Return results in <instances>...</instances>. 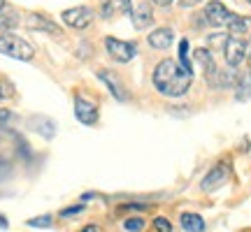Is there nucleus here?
Wrapping results in <instances>:
<instances>
[{
  "mask_svg": "<svg viewBox=\"0 0 251 232\" xmlns=\"http://www.w3.org/2000/svg\"><path fill=\"white\" fill-rule=\"evenodd\" d=\"M112 12H114V0H102V2H100V17L109 19Z\"/></svg>",
  "mask_w": 251,
  "mask_h": 232,
  "instance_id": "22",
  "label": "nucleus"
},
{
  "mask_svg": "<svg viewBox=\"0 0 251 232\" xmlns=\"http://www.w3.org/2000/svg\"><path fill=\"white\" fill-rule=\"evenodd\" d=\"M228 177H230V165L228 162H219L216 167H212V170L205 174V179H202V190L205 193H214L216 188H221L228 181Z\"/></svg>",
  "mask_w": 251,
  "mask_h": 232,
  "instance_id": "8",
  "label": "nucleus"
},
{
  "mask_svg": "<svg viewBox=\"0 0 251 232\" xmlns=\"http://www.w3.org/2000/svg\"><path fill=\"white\" fill-rule=\"evenodd\" d=\"M26 26L30 30H45V33H51V35H63L61 26H56L54 21L49 17H45V14H28Z\"/></svg>",
  "mask_w": 251,
  "mask_h": 232,
  "instance_id": "10",
  "label": "nucleus"
},
{
  "mask_svg": "<svg viewBox=\"0 0 251 232\" xmlns=\"http://www.w3.org/2000/svg\"><path fill=\"white\" fill-rule=\"evenodd\" d=\"M179 68L188 74H193V65H191V58H188V42L181 40L179 42Z\"/></svg>",
  "mask_w": 251,
  "mask_h": 232,
  "instance_id": "17",
  "label": "nucleus"
},
{
  "mask_svg": "<svg viewBox=\"0 0 251 232\" xmlns=\"http://www.w3.org/2000/svg\"><path fill=\"white\" fill-rule=\"evenodd\" d=\"M114 9L124 12V14H130L133 12V0H114Z\"/></svg>",
  "mask_w": 251,
  "mask_h": 232,
  "instance_id": "23",
  "label": "nucleus"
},
{
  "mask_svg": "<svg viewBox=\"0 0 251 232\" xmlns=\"http://www.w3.org/2000/svg\"><path fill=\"white\" fill-rule=\"evenodd\" d=\"M81 232H100V228H98V225H86Z\"/></svg>",
  "mask_w": 251,
  "mask_h": 232,
  "instance_id": "30",
  "label": "nucleus"
},
{
  "mask_svg": "<svg viewBox=\"0 0 251 232\" xmlns=\"http://www.w3.org/2000/svg\"><path fill=\"white\" fill-rule=\"evenodd\" d=\"M249 26H251L249 19L235 14V17L230 19V23H228V30H230V35H244V33L249 30Z\"/></svg>",
  "mask_w": 251,
  "mask_h": 232,
  "instance_id": "15",
  "label": "nucleus"
},
{
  "mask_svg": "<svg viewBox=\"0 0 251 232\" xmlns=\"http://www.w3.org/2000/svg\"><path fill=\"white\" fill-rule=\"evenodd\" d=\"M196 61L202 65V70H205V72L209 70V68H214V65H216L214 58H212V54H209L207 49H198V51H196Z\"/></svg>",
  "mask_w": 251,
  "mask_h": 232,
  "instance_id": "19",
  "label": "nucleus"
},
{
  "mask_svg": "<svg viewBox=\"0 0 251 232\" xmlns=\"http://www.w3.org/2000/svg\"><path fill=\"white\" fill-rule=\"evenodd\" d=\"M105 46H107V54L117 63H130L135 58V54H137L133 42H124V40H117V37H107Z\"/></svg>",
  "mask_w": 251,
  "mask_h": 232,
  "instance_id": "5",
  "label": "nucleus"
},
{
  "mask_svg": "<svg viewBox=\"0 0 251 232\" xmlns=\"http://www.w3.org/2000/svg\"><path fill=\"white\" fill-rule=\"evenodd\" d=\"M61 17H63V23H65V26L77 28V30H84V28L91 26V21H93V9L79 5V7L65 9Z\"/></svg>",
  "mask_w": 251,
  "mask_h": 232,
  "instance_id": "6",
  "label": "nucleus"
},
{
  "mask_svg": "<svg viewBox=\"0 0 251 232\" xmlns=\"http://www.w3.org/2000/svg\"><path fill=\"white\" fill-rule=\"evenodd\" d=\"M84 209H86V205H84V202H81V205H75V207H68V209H63V211H61V216H63V218H68V216L81 214V211H84Z\"/></svg>",
  "mask_w": 251,
  "mask_h": 232,
  "instance_id": "24",
  "label": "nucleus"
},
{
  "mask_svg": "<svg viewBox=\"0 0 251 232\" xmlns=\"http://www.w3.org/2000/svg\"><path fill=\"white\" fill-rule=\"evenodd\" d=\"M153 230L156 232H172V225L165 216H156V218H153Z\"/></svg>",
  "mask_w": 251,
  "mask_h": 232,
  "instance_id": "20",
  "label": "nucleus"
},
{
  "mask_svg": "<svg viewBox=\"0 0 251 232\" xmlns=\"http://www.w3.org/2000/svg\"><path fill=\"white\" fill-rule=\"evenodd\" d=\"M0 54L17 58V61H33L35 49L24 37L14 35V33H0Z\"/></svg>",
  "mask_w": 251,
  "mask_h": 232,
  "instance_id": "2",
  "label": "nucleus"
},
{
  "mask_svg": "<svg viewBox=\"0 0 251 232\" xmlns=\"http://www.w3.org/2000/svg\"><path fill=\"white\" fill-rule=\"evenodd\" d=\"M224 58H226V65L235 70V68H240L247 58V40L242 35H228L224 45Z\"/></svg>",
  "mask_w": 251,
  "mask_h": 232,
  "instance_id": "3",
  "label": "nucleus"
},
{
  "mask_svg": "<svg viewBox=\"0 0 251 232\" xmlns=\"http://www.w3.org/2000/svg\"><path fill=\"white\" fill-rule=\"evenodd\" d=\"M172 2H175V0H153V5H158V7H168Z\"/></svg>",
  "mask_w": 251,
  "mask_h": 232,
  "instance_id": "28",
  "label": "nucleus"
},
{
  "mask_svg": "<svg viewBox=\"0 0 251 232\" xmlns=\"http://www.w3.org/2000/svg\"><path fill=\"white\" fill-rule=\"evenodd\" d=\"M9 95H12V91H9V89H5V84H2V81H0V100L9 98Z\"/></svg>",
  "mask_w": 251,
  "mask_h": 232,
  "instance_id": "27",
  "label": "nucleus"
},
{
  "mask_svg": "<svg viewBox=\"0 0 251 232\" xmlns=\"http://www.w3.org/2000/svg\"><path fill=\"white\" fill-rule=\"evenodd\" d=\"M172 42H175V33H172V28H168V26L156 28V30H151V35H149V45H151L153 49H168Z\"/></svg>",
  "mask_w": 251,
  "mask_h": 232,
  "instance_id": "12",
  "label": "nucleus"
},
{
  "mask_svg": "<svg viewBox=\"0 0 251 232\" xmlns=\"http://www.w3.org/2000/svg\"><path fill=\"white\" fill-rule=\"evenodd\" d=\"M9 228V223H7V218H5V216L0 214V230H7Z\"/></svg>",
  "mask_w": 251,
  "mask_h": 232,
  "instance_id": "29",
  "label": "nucleus"
},
{
  "mask_svg": "<svg viewBox=\"0 0 251 232\" xmlns=\"http://www.w3.org/2000/svg\"><path fill=\"white\" fill-rule=\"evenodd\" d=\"M247 2H249V5H251V0H247Z\"/></svg>",
  "mask_w": 251,
  "mask_h": 232,
  "instance_id": "33",
  "label": "nucleus"
},
{
  "mask_svg": "<svg viewBox=\"0 0 251 232\" xmlns=\"http://www.w3.org/2000/svg\"><path fill=\"white\" fill-rule=\"evenodd\" d=\"M2 9H5V0H0V12H2Z\"/></svg>",
  "mask_w": 251,
  "mask_h": 232,
  "instance_id": "31",
  "label": "nucleus"
},
{
  "mask_svg": "<svg viewBox=\"0 0 251 232\" xmlns=\"http://www.w3.org/2000/svg\"><path fill=\"white\" fill-rule=\"evenodd\" d=\"M130 17H133V26L135 28H147L153 23V14H151V5L149 2H140V5H135L133 12H130Z\"/></svg>",
  "mask_w": 251,
  "mask_h": 232,
  "instance_id": "11",
  "label": "nucleus"
},
{
  "mask_svg": "<svg viewBox=\"0 0 251 232\" xmlns=\"http://www.w3.org/2000/svg\"><path fill=\"white\" fill-rule=\"evenodd\" d=\"M144 218L142 216H133V218H126L124 221V230L126 232H142L144 230Z\"/></svg>",
  "mask_w": 251,
  "mask_h": 232,
  "instance_id": "18",
  "label": "nucleus"
},
{
  "mask_svg": "<svg viewBox=\"0 0 251 232\" xmlns=\"http://www.w3.org/2000/svg\"><path fill=\"white\" fill-rule=\"evenodd\" d=\"M179 2V7H196L200 0H177Z\"/></svg>",
  "mask_w": 251,
  "mask_h": 232,
  "instance_id": "26",
  "label": "nucleus"
},
{
  "mask_svg": "<svg viewBox=\"0 0 251 232\" xmlns=\"http://www.w3.org/2000/svg\"><path fill=\"white\" fill-rule=\"evenodd\" d=\"M249 98H251V70L237 74V81H235V100L244 102Z\"/></svg>",
  "mask_w": 251,
  "mask_h": 232,
  "instance_id": "13",
  "label": "nucleus"
},
{
  "mask_svg": "<svg viewBox=\"0 0 251 232\" xmlns=\"http://www.w3.org/2000/svg\"><path fill=\"white\" fill-rule=\"evenodd\" d=\"M202 17H205V21L209 23V26L221 28V26H228V23H230V19H233L235 14L228 7H226L224 2L212 0V2H207L205 12H202Z\"/></svg>",
  "mask_w": 251,
  "mask_h": 232,
  "instance_id": "4",
  "label": "nucleus"
},
{
  "mask_svg": "<svg viewBox=\"0 0 251 232\" xmlns=\"http://www.w3.org/2000/svg\"><path fill=\"white\" fill-rule=\"evenodd\" d=\"M75 116L84 125H96L98 123V105L84 95H75Z\"/></svg>",
  "mask_w": 251,
  "mask_h": 232,
  "instance_id": "7",
  "label": "nucleus"
},
{
  "mask_svg": "<svg viewBox=\"0 0 251 232\" xmlns=\"http://www.w3.org/2000/svg\"><path fill=\"white\" fill-rule=\"evenodd\" d=\"M98 74V79L105 84L109 89V93L114 95V98L119 100V102H124L126 100V93H124V81L119 79V74L117 72H112V70H98L96 72Z\"/></svg>",
  "mask_w": 251,
  "mask_h": 232,
  "instance_id": "9",
  "label": "nucleus"
},
{
  "mask_svg": "<svg viewBox=\"0 0 251 232\" xmlns=\"http://www.w3.org/2000/svg\"><path fill=\"white\" fill-rule=\"evenodd\" d=\"M247 56H249V61H251V51H249V54H247Z\"/></svg>",
  "mask_w": 251,
  "mask_h": 232,
  "instance_id": "32",
  "label": "nucleus"
},
{
  "mask_svg": "<svg viewBox=\"0 0 251 232\" xmlns=\"http://www.w3.org/2000/svg\"><path fill=\"white\" fill-rule=\"evenodd\" d=\"M26 223L30 228H51V216H35V218H30Z\"/></svg>",
  "mask_w": 251,
  "mask_h": 232,
  "instance_id": "21",
  "label": "nucleus"
},
{
  "mask_svg": "<svg viewBox=\"0 0 251 232\" xmlns=\"http://www.w3.org/2000/svg\"><path fill=\"white\" fill-rule=\"evenodd\" d=\"M179 223L186 232H202L205 230V221L200 214H191V211H184L179 216Z\"/></svg>",
  "mask_w": 251,
  "mask_h": 232,
  "instance_id": "14",
  "label": "nucleus"
},
{
  "mask_svg": "<svg viewBox=\"0 0 251 232\" xmlns=\"http://www.w3.org/2000/svg\"><path fill=\"white\" fill-rule=\"evenodd\" d=\"M21 23V19H19L17 12H7V14H0V30L2 33H9L12 28H17Z\"/></svg>",
  "mask_w": 251,
  "mask_h": 232,
  "instance_id": "16",
  "label": "nucleus"
},
{
  "mask_svg": "<svg viewBox=\"0 0 251 232\" xmlns=\"http://www.w3.org/2000/svg\"><path fill=\"white\" fill-rule=\"evenodd\" d=\"M9 121H12V112L9 109H0V128H5Z\"/></svg>",
  "mask_w": 251,
  "mask_h": 232,
  "instance_id": "25",
  "label": "nucleus"
},
{
  "mask_svg": "<svg viewBox=\"0 0 251 232\" xmlns=\"http://www.w3.org/2000/svg\"><path fill=\"white\" fill-rule=\"evenodd\" d=\"M191 81L193 74L184 72L172 58H163L153 70V89L165 98H181L191 89Z\"/></svg>",
  "mask_w": 251,
  "mask_h": 232,
  "instance_id": "1",
  "label": "nucleus"
}]
</instances>
